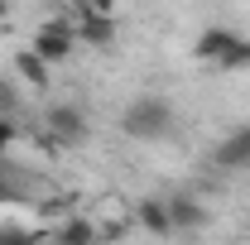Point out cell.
<instances>
[{"label":"cell","instance_id":"1","mask_svg":"<svg viewBox=\"0 0 250 245\" xmlns=\"http://www.w3.org/2000/svg\"><path fill=\"white\" fill-rule=\"evenodd\" d=\"M192 53L207 62V67H217V72H241V67H250V39H241V34L212 24V29L197 34Z\"/></svg>","mask_w":250,"mask_h":245},{"label":"cell","instance_id":"2","mask_svg":"<svg viewBox=\"0 0 250 245\" xmlns=\"http://www.w3.org/2000/svg\"><path fill=\"white\" fill-rule=\"evenodd\" d=\"M121 125H125V135H135V140H164L173 130V106L164 96H140L135 106H125Z\"/></svg>","mask_w":250,"mask_h":245},{"label":"cell","instance_id":"3","mask_svg":"<svg viewBox=\"0 0 250 245\" xmlns=\"http://www.w3.org/2000/svg\"><path fill=\"white\" fill-rule=\"evenodd\" d=\"M29 48L48 62V67H53V62H67V58H72V48H77V29H72L67 20H43V24L34 29V43H29Z\"/></svg>","mask_w":250,"mask_h":245},{"label":"cell","instance_id":"4","mask_svg":"<svg viewBox=\"0 0 250 245\" xmlns=\"http://www.w3.org/2000/svg\"><path fill=\"white\" fill-rule=\"evenodd\" d=\"M43 125H48V135H53V140H62V144H77V140L87 135V116H82L72 101L43 106Z\"/></svg>","mask_w":250,"mask_h":245},{"label":"cell","instance_id":"5","mask_svg":"<svg viewBox=\"0 0 250 245\" xmlns=\"http://www.w3.org/2000/svg\"><path fill=\"white\" fill-rule=\"evenodd\" d=\"M82 15H77V39L82 43H92V48H106V43H116V15H106V10H92V5H77Z\"/></svg>","mask_w":250,"mask_h":245},{"label":"cell","instance_id":"6","mask_svg":"<svg viewBox=\"0 0 250 245\" xmlns=\"http://www.w3.org/2000/svg\"><path fill=\"white\" fill-rule=\"evenodd\" d=\"M164 202H168V221H173V231H202V226H207V207H202L197 197L173 192V197H164Z\"/></svg>","mask_w":250,"mask_h":245},{"label":"cell","instance_id":"7","mask_svg":"<svg viewBox=\"0 0 250 245\" xmlns=\"http://www.w3.org/2000/svg\"><path fill=\"white\" fill-rule=\"evenodd\" d=\"M135 226L149 231V236H173V221H168V202L164 197H145L135 207Z\"/></svg>","mask_w":250,"mask_h":245},{"label":"cell","instance_id":"8","mask_svg":"<svg viewBox=\"0 0 250 245\" xmlns=\"http://www.w3.org/2000/svg\"><path fill=\"white\" fill-rule=\"evenodd\" d=\"M217 163L221 168H250V125L231 130V135L217 144Z\"/></svg>","mask_w":250,"mask_h":245},{"label":"cell","instance_id":"9","mask_svg":"<svg viewBox=\"0 0 250 245\" xmlns=\"http://www.w3.org/2000/svg\"><path fill=\"white\" fill-rule=\"evenodd\" d=\"M53 245H96V221L92 216H67L53 236Z\"/></svg>","mask_w":250,"mask_h":245},{"label":"cell","instance_id":"10","mask_svg":"<svg viewBox=\"0 0 250 245\" xmlns=\"http://www.w3.org/2000/svg\"><path fill=\"white\" fill-rule=\"evenodd\" d=\"M15 72H20L29 87H48V62L39 58L34 48H20V53H15Z\"/></svg>","mask_w":250,"mask_h":245},{"label":"cell","instance_id":"11","mask_svg":"<svg viewBox=\"0 0 250 245\" xmlns=\"http://www.w3.org/2000/svg\"><path fill=\"white\" fill-rule=\"evenodd\" d=\"M0 245H43V241L29 236L24 226H0Z\"/></svg>","mask_w":250,"mask_h":245},{"label":"cell","instance_id":"12","mask_svg":"<svg viewBox=\"0 0 250 245\" xmlns=\"http://www.w3.org/2000/svg\"><path fill=\"white\" fill-rule=\"evenodd\" d=\"M10 144H15V125L0 116V159H5V149H10Z\"/></svg>","mask_w":250,"mask_h":245},{"label":"cell","instance_id":"13","mask_svg":"<svg viewBox=\"0 0 250 245\" xmlns=\"http://www.w3.org/2000/svg\"><path fill=\"white\" fill-rule=\"evenodd\" d=\"M82 5H92V10H106V15H116V5H121V0H82Z\"/></svg>","mask_w":250,"mask_h":245},{"label":"cell","instance_id":"14","mask_svg":"<svg viewBox=\"0 0 250 245\" xmlns=\"http://www.w3.org/2000/svg\"><path fill=\"white\" fill-rule=\"evenodd\" d=\"M5 15H10V5H5V0H0V20H5Z\"/></svg>","mask_w":250,"mask_h":245},{"label":"cell","instance_id":"15","mask_svg":"<svg viewBox=\"0 0 250 245\" xmlns=\"http://www.w3.org/2000/svg\"><path fill=\"white\" fill-rule=\"evenodd\" d=\"M77 5H82V0H77Z\"/></svg>","mask_w":250,"mask_h":245}]
</instances>
